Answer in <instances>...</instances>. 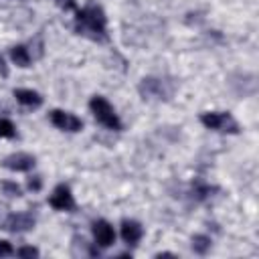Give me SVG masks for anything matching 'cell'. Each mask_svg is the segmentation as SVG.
Masks as SVG:
<instances>
[{
    "mask_svg": "<svg viewBox=\"0 0 259 259\" xmlns=\"http://www.w3.org/2000/svg\"><path fill=\"white\" fill-rule=\"evenodd\" d=\"M75 28L79 34H87L91 38L105 40V14L101 6L97 4H87L83 10H77L75 16Z\"/></svg>",
    "mask_w": 259,
    "mask_h": 259,
    "instance_id": "obj_1",
    "label": "cell"
},
{
    "mask_svg": "<svg viewBox=\"0 0 259 259\" xmlns=\"http://www.w3.org/2000/svg\"><path fill=\"white\" fill-rule=\"evenodd\" d=\"M89 107H91V111H93V117H95L101 125H105V127H109V130H121V121H119V117L115 115V111H113V107L109 105L107 99L95 95V97H91Z\"/></svg>",
    "mask_w": 259,
    "mask_h": 259,
    "instance_id": "obj_2",
    "label": "cell"
},
{
    "mask_svg": "<svg viewBox=\"0 0 259 259\" xmlns=\"http://www.w3.org/2000/svg\"><path fill=\"white\" fill-rule=\"evenodd\" d=\"M202 125H206L208 130H217V132H229V134H237L239 125L233 119L231 113H217V111H208L200 115Z\"/></svg>",
    "mask_w": 259,
    "mask_h": 259,
    "instance_id": "obj_3",
    "label": "cell"
},
{
    "mask_svg": "<svg viewBox=\"0 0 259 259\" xmlns=\"http://www.w3.org/2000/svg\"><path fill=\"white\" fill-rule=\"evenodd\" d=\"M51 121H53L55 127L65 130V132H79V130L83 127V121H81L79 117H75L73 113L61 111V109L51 111Z\"/></svg>",
    "mask_w": 259,
    "mask_h": 259,
    "instance_id": "obj_4",
    "label": "cell"
},
{
    "mask_svg": "<svg viewBox=\"0 0 259 259\" xmlns=\"http://www.w3.org/2000/svg\"><path fill=\"white\" fill-rule=\"evenodd\" d=\"M51 206L57 208V210H73L75 208V200H73V194L69 190V186L65 184H59L53 192V196L49 198Z\"/></svg>",
    "mask_w": 259,
    "mask_h": 259,
    "instance_id": "obj_5",
    "label": "cell"
},
{
    "mask_svg": "<svg viewBox=\"0 0 259 259\" xmlns=\"http://www.w3.org/2000/svg\"><path fill=\"white\" fill-rule=\"evenodd\" d=\"M34 227V219L32 214L28 212H12L8 214V219L4 221V229L6 231H14V233H20V231H28Z\"/></svg>",
    "mask_w": 259,
    "mask_h": 259,
    "instance_id": "obj_6",
    "label": "cell"
},
{
    "mask_svg": "<svg viewBox=\"0 0 259 259\" xmlns=\"http://www.w3.org/2000/svg\"><path fill=\"white\" fill-rule=\"evenodd\" d=\"M4 166L8 170H14V172H28L32 166H34V156L30 154H24V152H18V154H12L4 160Z\"/></svg>",
    "mask_w": 259,
    "mask_h": 259,
    "instance_id": "obj_7",
    "label": "cell"
},
{
    "mask_svg": "<svg viewBox=\"0 0 259 259\" xmlns=\"http://www.w3.org/2000/svg\"><path fill=\"white\" fill-rule=\"evenodd\" d=\"M93 235H95V241H97L101 247H109V245L115 241L113 227H111L107 221H97V223L93 225Z\"/></svg>",
    "mask_w": 259,
    "mask_h": 259,
    "instance_id": "obj_8",
    "label": "cell"
},
{
    "mask_svg": "<svg viewBox=\"0 0 259 259\" xmlns=\"http://www.w3.org/2000/svg\"><path fill=\"white\" fill-rule=\"evenodd\" d=\"M144 235V229L140 223L136 221H123L121 223V239L127 243V245H136Z\"/></svg>",
    "mask_w": 259,
    "mask_h": 259,
    "instance_id": "obj_9",
    "label": "cell"
},
{
    "mask_svg": "<svg viewBox=\"0 0 259 259\" xmlns=\"http://www.w3.org/2000/svg\"><path fill=\"white\" fill-rule=\"evenodd\" d=\"M140 93H142V97L146 99V97H160L162 93H164V89H162V81H158V79H154V77H148V79H142V83H140Z\"/></svg>",
    "mask_w": 259,
    "mask_h": 259,
    "instance_id": "obj_10",
    "label": "cell"
},
{
    "mask_svg": "<svg viewBox=\"0 0 259 259\" xmlns=\"http://www.w3.org/2000/svg\"><path fill=\"white\" fill-rule=\"evenodd\" d=\"M14 97L22 105H30V107H38L42 103V97L32 89H14Z\"/></svg>",
    "mask_w": 259,
    "mask_h": 259,
    "instance_id": "obj_11",
    "label": "cell"
},
{
    "mask_svg": "<svg viewBox=\"0 0 259 259\" xmlns=\"http://www.w3.org/2000/svg\"><path fill=\"white\" fill-rule=\"evenodd\" d=\"M10 57H12V61L18 65V67H28L30 65V53L26 51V47H12V51H10Z\"/></svg>",
    "mask_w": 259,
    "mask_h": 259,
    "instance_id": "obj_12",
    "label": "cell"
},
{
    "mask_svg": "<svg viewBox=\"0 0 259 259\" xmlns=\"http://www.w3.org/2000/svg\"><path fill=\"white\" fill-rule=\"evenodd\" d=\"M192 249H194V253L204 255V253L210 249V239L204 237V235H196V237H192Z\"/></svg>",
    "mask_w": 259,
    "mask_h": 259,
    "instance_id": "obj_13",
    "label": "cell"
},
{
    "mask_svg": "<svg viewBox=\"0 0 259 259\" xmlns=\"http://www.w3.org/2000/svg\"><path fill=\"white\" fill-rule=\"evenodd\" d=\"M16 136V130L12 125V121L0 117V138H14Z\"/></svg>",
    "mask_w": 259,
    "mask_h": 259,
    "instance_id": "obj_14",
    "label": "cell"
},
{
    "mask_svg": "<svg viewBox=\"0 0 259 259\" xmlns=\"http://www.w3.org/2000/svg\"><path fill=\"white\" fill-rule=\"evenodd\" d=\"M2 190L8 196H20V186L16 182H2Z\"/></svg>",
    "mask_w": 259,
    "mask_h": 259,
    "instance_id": "obj_15",
    "label": "cell"
},
{
    "mask_svg": "<svg viewBox=\"0 0 259 259\" xmlns=\"http://www.w3.org/2000/svg\"><path fill=\"white\" fill-rule=\"evenodd\" d=\"M16 253H18V257H36V255H38V251H36L34 247H22V249H18Z\"/></svg>",
    "mask_w": 259,
    "mask_h": 259,
    "instance_id": "obj_16",
    "label": "cell"
},
{
    "mask_svg": "<svg viewBox=\"0 0 259 259\" xmlns=\"http://www.w3.org/2000/svg\"><path fill=\"white\" fill-rule=\"evenodd\" d=\"M14 253V249H12V245L8 243V241H0V257H6V255H12Z\"/></svg>",
    "mask_w": 259,
    "mask_h": 259,
    "instance_id": "obj_17",
    "label": "cell"
},
{
    "mask_svg": "<svg viewBox=\"0 0 259 259\" xmlns=\"http://www.w3.org/2000/svg\"><path fill=\"white\" fill-rule=\"evenodd\" d=\"M63 10H75L77 8V4H75V0H55Z\"/></svg>",
    "mask_w": 259,
    "mask_h": 259,
    "instance_id": "obj_18",
    "label": "cell"
},
{
    "mask_svg": "<svg viewBox=\"0 0 259 259\" xmlns=\"http://www.w3.org/2000/svg\"><path fill=\"white\" fill-rule=\"evenodd\" d=\"M28 188H30V190H38V188H40V180H38V176H34V178L28 180Z\"/></svg>",
    "mask_w": 259,
    "mask_h": 259,
    "instance_id": "obj_19",
    "label": "cell"
},
{
    "mask_svg": "<svg viewBox=\"0 0 259 259\" xmlns=\"http://www.w3.org/2000/svg\"><path fill=\"white\" fill-rule=\"evenodd\" d=\"M0 75H2V77H6V75H8V69H6V65H4V59H2V57H0Z\"/></svg>",
    "mask_w": 259,
    "mask_h": 259,
    "instance_id": "obj_20",
    "label": "cell"
}]
</instances>
